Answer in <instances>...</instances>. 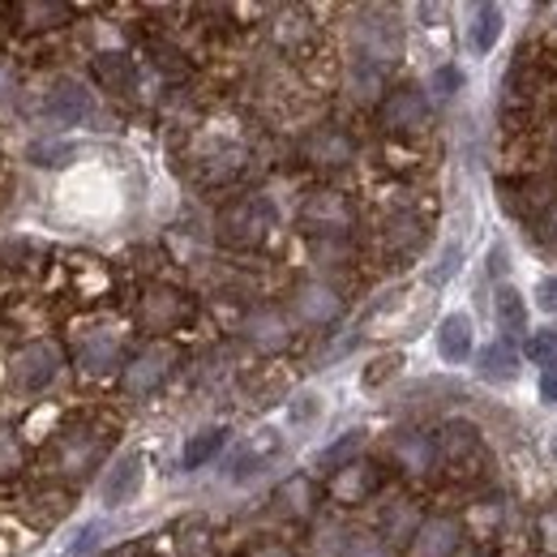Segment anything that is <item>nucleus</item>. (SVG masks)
I'll use <instances>...</instances> for the list:
<instances>
[{
	"label": "nucleus",
	"instance_id": "dca6fc26",
	"mask_svg": "<svg viewBox=\"0 0 557 557\" xmlns=\"http://www.w3.org/2000/svg\"><path fill=\"white\" fill-rule=\"evenodd\" d=\"M382 245H386V253H395V258L417 253L420 245H424V223H420L417 214H408V210L391 214L386 227H382Z\"/></svg>",
	"mask_w": 557,
	"mask_h": 557
},
{
	"label": "nucleus",
	"instance_id": "c9c22d12",
	"mask_svg": "<svg viewBox=\"0 0 557 557\" xmlns=\"http://www.w3.org/2000/svg\"><path fill=\"white\" fill-rule=\"evenodd\" d=\"M9 90H13V77H9V73L0 70V103H4V99H9Z\"/></svg>",
	"mask_w": 557,
	"mask_h": 557
},
{
	"label": "nucleus",
	"instance_id": "f704fd0d",
	"mask_svg": "<svg viewBox=\"0 0 557 557\" xmlns=\"http://www.w3.org/2000/svg\"><path fill=\"white\" fill-rule=\"evenodd\" d=\"M253 557H300V554H292L287 545H262V549H258Z\"/></svg>",
	"mask_w": 557,
	"mask_h": 557
},
{
	"label": "nucleus",
	"instance_id": "b1692460",
	"mask_svg": "<svg viewBox=\"0 0 557 557\" xmlns=\"http://www.w3.org/2000/svg\"><path fill=\"white\" fill-rule=\"evenodd\" d=\"M77 360H82V369H90V373H108L112 364H121V344H116V339H86Z\"/></svg>",
	"mask_w": 557,
	"mask_h": 557
},
{
	"label": "nucleus",
	"instance_id": "ddd939ff",
	"mask_svg": "<svg viewBox=\"0 0 557 557\" xmlns=\"http://www.w3.org/2000/svg\"><path fill=\"white\" fill-rule=\"evenodd\" d=\"M245 339L258 344L262 351H278L287 348V339H292V322L278 309H258V313L245 318Z\"/></svg>",
	"mask_w": 557,
	"mask_h": 557
},
{
	"label": "nucleus",
	"instance_id": "f8f14e48",
	"mask_svg": "<svg viewBox=\"0 0 557 557\" xmlns=\"http://www.w3.org/2000/svg\"><path fill=\"white\" fill-rule=\"evenodd\" d=\"M433 446H437V463L459 468V463H472V459H476V450H481V433H476V424L455 420V424H446V429L433 437Z\"/></svg>",
	"mask_w": 557,
	"mask_h": 557
},
{
	"label": "nucleus",
	"instance_id": "a878e982",
	"mask_svg": "<svg viewBox=\"0 0 557 557\" xmlns=\"http://www.w3.org/2000/svg\"><path fill=\"white\" fill-rule=\"evenodd\" d=\"M360 442H364V437H360V433H348V437H344V442H335V446H331V450H322V459H318V468H322V472H331V476H335V472H339V468H348V463H351V455H356V450H360Z\"/></svg>",
	"mask_w": 557,
	"mask_h": 557
},
{
	"label": "nucleus",
	"instance_id": "6e6552de",
	"mask_svg": "<svg viewBox=\"0 0 557 557\" xmlns=\"http://www.w3.org/2000/svg\"><path fill=\"white\" fill-rule=\"evenodd\" d=\"M305 159L309 163H322V168H344V163L356 159V138H351L344 125H318L305 138Z\"/></svg>",
	"mask_w": 557,
	"mask_h": 557
},
{
	"label": "nucleus",
	"instance_id": "72a5a7b5",
	"mask_svg": "<svg viewBox=\"0 0 557 557\" xmlns=\"http://www.w3.org/2000/svg\"><path fill=\"white\" fill-rule=\"evenodd\" d=\"M433 86H437V95H455V86H459V73L450 70H437V77H433Z\"/></svg>",
	"mask_w": 557,
	"mask_h": 557
},
{
	"label": "nucleus",
	"instance_id": "a211bd4d",
	"mask_svg": "<svg viewBox=\"0 0 557 557\" xmlns=\"http://www.w3.org/2000/svg\"><path fill=\"white\" fill-rule=\"evenodd\" d=\"M476 373L485 382H515V373H519V351H515V344L510 339H493L488 348H481Z\"/></svg>",
	"mask_w": 557,
	"mask_h": 557
},
{
	"label": "nucleus",
	"instance_id": "aec40b11",
	"mask_svg": "<svg viewBox=\"0 0 557 557\" xmlns=\"http://www.w3.org/2000/svg\"><path fill=\"white\" fill-rule=\"evenodd\" d=\"M395 459L404 463V468H412V472H429L433 463H437V446H433V437L429 433H404V437H395Z\"/></svg>",
	"mask_w": 557,
	"mask_h": 557
},
{
	"label": "nucleus",
	"instance_id": "5701e85b",
	"mask_svg": "<svg viewBox=\"0 0 557 557\" xmlns=\"http://www.w3.org/2000/svg\"><path fill=\"white\" fill-rule=\"evenodd\" d=\"M497 322L506 335H523L528 331V305L515 287H497Z\"/></svg>",
	"mask_w": 557,
	"mask_h": 557
},
{
	"label": "nucleus",
	"instance_id": "1a4fd4ad",
	"mask_svg": "<svg viewBox=\"0 0 557 557\" xmlns=\"http://www.w3.org/2000/svg\"><path fill=\"white\" fill-rule=\"evenodd\" d=\"M292 309H296V318H300L305 326H326V322H335V318L344 313V300H339V292L326 287V283H305V287L292 296Z\"/></svg>",
	"mask_w": 557,
	"mask_h": 557
},
{
	"label": "nucleus",
	"instance_id": "c756f323",
	"mask_svg": "<svg viewBox=\"0 0 557 557\" xmlns=\"http://www.w3.org/2000/svg\"><path fill=\"white\" fill-rule=\"evenodd\" d=\"M348 557H386V545L377 536H356L348 545Z\"/></svg>",
	"mask_w": 557,
	"mask_h": 557
},
{
	"label": "nucleus",
	"instance_id": "f03ea898",
	"mask_svg": "<svg viewBox=\"0 0 557 557\" xmlns=\"http://www.w3.org/2000/svg\"><path fill=\"white\" fill-rule=\"evenodd\" d=\"M545 90H554V57L523 48L506 70V103L515 112H532L545 99Z\"/></svg>",
	"mask_w": 557,
	"mask_h": 557
},
{
	"label": "nucleus",
	"instance_id": "7c9ffc66",
	"mask_svg": "<svg viewBox=\"0 0 557 557\" xmlns=\"http://www.w3.org/2000/svg\"><path fill=\"white\" fill-rule=\"evenodd\" d=\"M399 369V356H382V360H373V369L364 373V386H377L382 377H391Z\"/></svg>",
	"mask_w": 557,
	"mask_h": 557
},
{
	"label": "nucleus",
	"instance_id": "9b49d317",
	"mask_svg": "<svg viewBox=\"0 0 557 557\" xmlns=\"http://www.w3.org/2000/svg\"><path fill=\"white\" fill-rule=\"evenodd\" d=\"M463 528L455 519H424L412 532V557H450L459 549Z\"/></svg>",
	"mask_w": 557,
	"mask_h": 557
},
{
	"label": "nucleus",
	"instance_id": "7ed1b4c3",
	"mask_svg": "<svg viewBox=\"0 0 557 557\" xmlns=\"http://www.w3.org/2000/svg\"><path fill=\"white\" fill-rule=\"evenodd\" d=\"M377 125L395 138H412L420 129H429V95L420 86L386 90V99L377 103Z\"/></svg>",
	"mask_w": 557,
	"mask_h": 557
},
{
	"label": "nucleus",
	"instance_id": "9d476101",
	"mask_svg": "<svg viewBox=\"0 0 557 557\" xmlns=\"http://www.w3.org/2000/svg\"><path fill=\"white\" fill-rule=\"evenodd\" d=\"M377 485H382L377 463H360V459H351L348 468H339V472L331 476V497L344 502V506H360V502H369V497L377 493Z\"/></svg>",
	"mask_w": 557,
	"mask_h": 557
},
{
	"label": "nucleus",
	"instance_id": "39448f33",
	"mask_svg": "<svg viewBox=\"0 0 557 557\" xmlns=\"http://www.w3.org/2000/svg\"><path fill=\"white\" fill-rule=\"evenodd\" d=\"M57 373H61V348L57 344H26V348H17L13 356V386L17 391H44V386H52L57 382Z\"/></svg>",
	"mask_w": 557,
	"mask_h": 557
},
{
	"label": "nucleus",
	"instance_id": "f257e3e1",
	"mask_svg": "<svg viewBox=\"0 0 557 557\" xmlns=\"http://www.w3.org/2000/svg\"><path fill=\"white\" fill-rule=\"evenodd\" d=\"M275 232V207L267 198H236L219 214V240L227 249H258Z\"/></svg>",
	"mask_w": 557,
	"mask_h": 557
},
{
	"label": "nucleus",
	"instance_id": "f3484780",
	"mask_svg": "<svg viewBox=\"0 0 557 557\" xmlns=\"http://www.w3.org/2000/svg\"><path fill=\"white\" fill-rule=\"evenodd\" d=\"M437 351H442V360H450V364H463V360L472 356V318H468V313L442 318V326H437Z\"/></svg>",
	"mask_w": 557,
	"mask_h": 557
},
{
	"label": "nucleus",
	"instance_id": "bb28decb",
	"mask_svg": "<svg viewBox=\"0 0 557 557\" xmlns=\"http://www.w3.org/2000/svg\"><path fill=\"white\" fill-rule=\"evenodd\" d=\"M528 356L536 364H557V331H541L528 339Z\"/></svg>",
	"mask_w": 557,
	"mask_h": 557
},
{
	"label": "nucleus",
	"instance_id": "2f4dec72",
	"mask_svg": "<svg viewBox=\"0 0 557 557\" xmlns=\"http://www.w3.org/2000/svg\"><path fill=\"white\" fill-rule=\"evenodd\" d=\"M536 305H541L545 313H557V278H541V287H536Z\"/></svg>",
	"mask_w": 557,
	"mask_h": 557
},
{
	"label": "nucleus",
	"instance_id": "0eeeda50",
	"mask_svg": "<svg viewBox=\"0 0 557 557\" xmlns=\"http://www.w3.org/2000/svg\"><path fill=\"white\" fill-rule=\"evenodd\" d=\"M172 360H176V351L168 348V344H150V348H141L129 364H125V391L129 395H154L159 386H163V377L172 373Z\"/></svg>",
	"mask_w": 557,
	"mask_h": 557
},
{
	"label": "nucleus",
	"instance_id": "393cba45",
	"mask_svg": "<svg viewBox=\"0 0 557 557\" xmlns=\"http://www.w3.org/2000/svg\"><path fill=\"white\" fill-rule=\"evenodd\" d=\"M497 35H502V9L497 4H481L476 9V22H472V48L476 52H493Z\"/></svg>",
	"mask_w": 557,
	"mask_h": 557
},
{
	"label": "nucleus",
	"instance_id": "4c0bfd02",
	"mask_svg": "<svg viewBox=\"0 0 557 557\" xmlns=\"http://www.w3.org/2000/svg\"><path fill=\"white\" fill-rule=\"evenodd\" d=\"M476 557H493V554H476Z\"/></svg>",
	"mask_w": 557,
	"mask_h": 557
},
{
	"label": "nucleus",
	"instance_id": "473e14b6",
	"mask_svg": "<svg viewBox=\"0 0 557 557\" xmlns=\"http://www.w3.org/2000/svg\"><path fill=\"white\" fill-rule=\"evenodd\" d=\"M541 399L557 404V364H545V373H541Z\"/></svg>",
	"mask_w": 557,
	"mask_h": 557
},
{
	"label": "nucleus",
	"instance_id": "2eb2a0df",
	"mask_svg": "<svg viewBox=\"0 0 557 557\" xmlns=\"http://www.w3.org/2000/svg\"><path fill=\"white\" fill-rule=\"evenodd\" d=\"M48 121H57V125H77L86 112H90V90L82 86V82H61L52 95H48Z\"/></svg>",
	"mask_w": 557,
	"mask_h": 557
},
{
	"label": "nucleus",
	"instance_id": "4468645a",
	"mask_svg": "<svg viewBox=\"0 0 557 557\" xmlns=\"http://www.w3.org/2000/svg\"><path fill=\"white\" fill-rule=\"evenodd\" d=\"M95 82L112 95H134L138 90V65L125 52H103V57H95Z\"/></svg>",
	"mask_w": 557,
	"mask_h": 557
},
{
	"label": "nucleus",
	"instance_id": "6ab92c4d",
	"mask_svg": "<svg viewBox=\"0 0 557 557\" xmlns=\"http://www.w3.org/2000/svg\"><path fill=\"white\" fill-rule=\"evenodd\" d=\"M141 455H125L116 468H112V476L103 481V502L108 506H121V502H134L141 488Z\"/></svg>",
	"mask_w": 557,
	"mask_h": 557
},
{
	"label": "nucleus",
	"instance_id": "423d86ee",
	"mask_svg": "<svg viewBox=\"0 0 557 557\" xmlns=\"http://www.w3.org/2000/svg\"><path fill=\"white\" fill-rule=\"evenodd\" d=\"M138 318L146 331H176V326H185L194 318V300L185 292H176V287H150L141 296Z\"/></svg>",
	"mask_w": 557,
	"mask_h": 557
},
{
	"label": "nucleus",
	"instance_id": "4be33fe9",
	"mask_svg": "<svg viewBox=\"0 0 557 557\" xmlns=\"http://www.w3.org/2000/svg\"><path fill=\"white\" fill-rule=\"evenodd\" d=\"M240 172H245V154H240L236 146L214 150L210 159H202V181H207V185H232Z\"/></svg>",
	"mask_w": 557,
	"mask_h": 557
},
{
	"label": "nucleus",
	"instance_id": "c85d7f7f",
	"mask_svg": "<svg viewBox=\"0 0 557 557\" xmlns=\"http://www.w3.org/2000/svg\"><path fill=\"white\" fill-rule=\"evenodd\" d=\"M17 437L9 433V429H0V472H13L17 468Z\"/></svg>",
	"mask_w": 557,
	"mask_h": 557
},
{
	"label": "nucleus",
	"instance_id": "cd10ccee",
	"mask_svg": "<svg viewBox=\"0 0 557 557\" xmlns=\"http://www.w3.org/2000/svg\"><path fill=\"white\" fill-rule=\"evenodd\" d=\"M22 17H44L39 26H61L70 17L65 4H22Z\"/></svg>",
	"mask_w": 557,
	"mask_h": 557
},
{
	"label": "nucleus",
	"instance_id": "e433bc0d",
	"mask_svg": "<svg viewBox=\"0 0 557 557\" xmlns=\"http://www.w3.org/2000/svg\"><path fill=\"white\" fill-rule=\"evenodd\" d=\"M549 154H554V159H557V121H554V125H549Z\"/></svg>",
	"mask_w": 557,
	"mask_h": 557
},
{
	"label": "nucleus",
	"instance_id": "20e7f679",
	"mask_svg": "<svg viewBox=\"0 0 557 557\" xmlns=\"http://www.w3.org/2000/svg\"><path fill=\"white\" fill-rule=\"evenodd\" d=\"M351 202L344 194H335V189H318V194H309V202L300 210V223L313 232V236H326V240H339V236H348L351 227Z\"/></svg>",
	"mask_w": 557,
	"mask_h": 557
},
{
	"label": "nucleus",
	"instance_id": "412c9836",
	"mask_svg": "<svg viewBox=\"0 0 557 557\" xmlns=\"http://www.w3.org/2000/svg\"><path fill=\"white\" fill-rule=\"evenodd\" d=\"M223 442H227V429H219V424H210L202 433H194L189 437V446H185V455H181V463L194 472V468H207L210 459L223 450Z\"/></svg>",
	"mask_w": 557,
	"mask_h": 557
}]
</instances>
